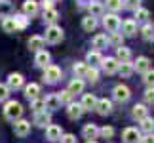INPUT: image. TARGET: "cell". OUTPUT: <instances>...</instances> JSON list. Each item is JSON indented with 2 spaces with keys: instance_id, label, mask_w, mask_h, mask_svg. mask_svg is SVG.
<instances>
[{
  "instance_id": "obj_1",
  "label": "cell",
  "mask_w": 154,
  "mask_h": 143,
  "mask_svg": "<svg viewBox=\"0 0 154 143\" xmlns=\"http://www.w3.org/2000/svg\"><path fill=\"white\" fill-rule=\"evenodd\" d=\"M4 116L8 118V120H11V122L19 120L23 116V105L19 101H8V103L4 105Z\"/></svg>"
},
{
  "instance_id": "obj_2",
  "label": "cell",
  "mask_w": 154,
  "mask_h": 143,
  "mask_svg": "<svg viewBox=\"0 0 154 143\" xmlns=\"http://www.w3.org/2000/svg\"><path fill=\"white\" fill-rule=\"evenodd\" d=\"M63 29L59 27V25H48V29H46V42H50V44H57V42H61L63 40Z\"/></svg>"
},
{
  "instance_id": "obj_3",
  "label": "cell",
  "mask_w": 154,
  "mask_h": 143,
  "mask_svg": "<svg viewBox=\"0 0 154 143\" xmlns=\"http://www.w3.org/2000/svg\"><path fill=\"white\" fill-rule=\"evenodd\" d=\"M103 25H105V29L109 33H118L120 27H122V21H120V17L116 14H109V15L103 17Z\"/></svg>"
},
{
  "instance_id": "obj_4",
  "label": "cell",
  "mask_w": 154,
  "mask_h": 143,
  "mask_svg": "<svg viewBox=\"0 0 154 143\" xmlns=\"http://www.w3.org/2000/svg\"><path fill=\"white\" fill-rule=\"evenodd\" d=\"M61 78V69L55 67V65H48L44 69V82L48 84H55V82Z\"/></svg>"
},
{
  "instance_id": "obj_5",
  "label": "cell",
  "mask_w": 154,
  "mask_h": 143,
  "mask_svg": "<svg viewBox=\"0 0 154 143\" xmlns=\"http://www.w3.org/2000/svg\"><path fill=\"white\" fill-rule=\"evenodd\" d=\"M124 143H141V132L137 128H126L122 132Z\"/></svg>"
},
{
  "instance_id": "obj_6",
  "label": "cell",
  "mask_w": 154,
  "mask_h": 143,
  "mask_svg": "<svg viewBox=\"0 0 154 143\" xmlns=\"http://www.w3.org/2000/svg\"><path fill=\"white\" fill-rule=\"evenodd\" d=\"M112 95H114V99H116V101H120V103H126V101L131 97V92H129V88H128V86L118 84V86L114 88V92H112Z\"/></svg>"
},
{
  "instance_id": "obj_7",
  "label": "cell",
  "mask_w": 154,
  "mask_h": 143,
  "mask_svg": "<svg viewBox=\"0 0 154 143\" xmlns=\"http://www.w3.org/2000/svg\"><path fill=\"white\" fill-rule=\"evenodd\" d=\"M14 132H15V135H19V138H25V135H29V132H31V122H29V120H23V118L15 120Z\"/></svg>"
},
{
  "instance_id": "obj_8",
  "label": "cell",
  "mask_w": 154,
  "mask_h": 143,
  "mask_svg": "<svg viewBox=\"0 0 154 143\" xmlns=\"http://www.w3.org/2000/svg\"><path fill=\"white\" fill-rule=\"evenodd\" d=\"M101 67L106 75H114V73H118V69H120V63H118L116 57H106V59H103Z\"/></svg>"
},
{
  "instance_id": "obj_9",
  "label": "cell",
  "mask_w": 154,
  "mask_h": 143,
  "mask_svg": "<svg viewBox=\"0 0 154 143\" xmlns=\"http://www.w3.org/2000/svg\"><path fill=\"white\" fill-rule=\"evenodd\" d=\"M25 84V78H23V75H19V73H11L10 76H8V86L10 90H19V88Z\"/></svg>"
},
{
  "instance_id": "obj_10",
  "label": "cell",
  "mask_w": 154,
  "mask_h": 143,
  "mask_svg": "<svg viewBox=\"0 0 154 143\" xmlns=\"http://www.w3.org/2000/svg\"><path fill=\"white\" fill-rule=\"evenodd\" d=\"M61 135H63V132H61V128H59V126H55V124L46 126V138H48L50 141H59V139H61Z\"/></svg>"
},
{
  "instance_id": "obj_11",
  "label": "cell",
  "mask_w": 154,
  "mask_h": 143,
  "mask_svg": "<svg viewBox=\"0 0 154 143\" xmlns=\"http://www.w3.org/2000/svg\"><path fill=\"white\" fill-rule=\"evenodd\" d=\"M59 107H61V101H59L57 94H50L48 97L44 99V109H48V111H57Z\"/></svg>"
},
{
  "instance_id": "obj_12",
  "label": "cell",
  "mask_w": 154,
  "mask_h": 143,
  "mask_svg": "<svg viewBox=\"0 0 154 143\" xmlns=\"http://www.w3.org/2000/svg\"><path fill=\"white\" fill-rule=\"evenodd\" d=\"M82 109L84 111H91V109H95V105H97V97L93 94H84L82 95Z\"/></svg>"
},
{
  "instance_id": "obj_13",
  "label": "cell",
  "mask_w": 154,
  "mask_h": 143,
  "mask_svg": "<svg viewBox=\"0 0 154 143\" xmlns=\"http://www.w3.org/2000/svg\"><path fill=\"white\" fill-rule=\"evenodd\" d=\"M122 33H124V37H133V34L137 33V21L135 19H126L122 23Z\"/></svg>"
},
{
  "instance_id": "obj_14",
  "label": "cell",
  "mask_w": 154,
  "mask_h": 143,
  "mask_svg": "<svg viewBox=\"0 0 154 143\" xmlns=\"http://www.w3.org/2000/svg\"><path fill=\"white\" fill-rule=\"evenodd\" d=\"M50 53L46 52V50H40V52H36V56H34V63H36V67H48L50 65Z\"/></svg>"
},
{
  "instance_id": "obj_15",
  "label": "cell",
  "mask_w": 154,
  "mask_h": 143,
  "mask_svg": "<svg viewBox=\"0 0 154 143\" xmlns=\"http://www.w3.org/2000/svg\"><path fill=\"white\" fill-rule=\"evenodd\" d=\"M133 71H139V73H149L150 71V59L149 57H137V61L133 63Z\"/></svg>"
},
{
  "instance_id": "obj_16",
  "label": "cell",
  "mask_w": 154,
  "mask_h": 143,
  "mask_svg": "<svg viewBox=\"0 0 154 143\" xmlns=\"http://www.w3.org/2000/svg\"><path fill=\"white\" fill-rule=\"evenodd\" d=\"M36 11H38V2L36 0H25V2H23V14L27 17L36 15Z\"/></svg>"
},
{
  "instance_id": "obj_17",
  "label": "cell",
  "mask_w": 154,
  "mask_h": 143,
  "mask_svg": "<svg viewBox=\"0 0 154 143\" xmlns=\"http://www.w3.org/2000/svg\"><path fill=\"white\" fill-rule=\"evenodd\" d=\"M82 135H84V138L86 139H90V141H93V139H95L97 138V135H99V128L95 126V124H86V126H84V130H82Z\"/></svg>"
},
{
  "instance_id": "obj_18",
  "label": "cell",
  "mask_w": 154,
  "mask_h": 143,
  "mask_svg": "<svg viewBox=\"0 0 154 143\" xmlns=\"http://www.w3.org/2000/svg\"><path fill=\"white\" fill-rule=\"evenodd\" d=\"M88 11H90V15L91 17H101L103 15V11H105V6L101 4V2H95V0H93V2H90L88 4Z\"/></svg>"
},
{
  "instance_id": "obj_19",
  "label": "cell",
  "mask_w": 154,
  "mask_h": 143,
  "mask_svg": "<svg viewBox=\"0 0 154 143\" xmlns=\"http://www.w3.org/2000/svg\"><path fill=\"white\" fill-rule=\"evenodd\" d=\"M95 109H97V113L99 115H109V113L112 111V103H110V99H97V105H95Z\"/></svg>"
},
{
  "instance_id": "obj_20",
  "label": "cell",
  "mask_w": 154,
  "mask_h": 143,
  "mask_svg": "<svg viewBox=\"0 0 154 143\" xmlns=\"http://www.w3.org/2000/svg\"><path fill=\"white\" fill-rule=\"evenodd\" d=\"M86 61L91 65V67H95L97 69V65H101L103 63V56H101V52H97V50H93V52H88V56H86Z\"/></svg>"
},
{
  "instance_id": "obj_21",
  "label": "cell",
  "mask_w": 154,
  "mask_h": 143,
  "mask_svg": "<svg viewBox=\"0 0 154 143\" xmlns=\"http://www.w3.org/2000/svg\"><path fill=\"white\" fill-rule=\"evenodd\" d=\"M38 94H40V86L36 84V82H31V84H27V86H25V95H27V99H29V101L38 99Z\"/></svg>"
},
{
  "instance_id": "obj_22",
  "label": "cell",
  "mask_w": 154,
  "mask_h": 143,
  "mask_svg": "<svg viewBox=\"0 0 154 143\" xmlns=\"http://www.w3.org/2000/svg\"><path fill=\"white\" fill-rule=\"evenodd\" d=\"M116 59H118V63H128L129 59H131V52H129V48H126V46L116 48Z\"/></svg>"
},
{
  "instance_id": "obj_23",
  "label": "cell",
  "mask_w": 154,
  "mask_h": 143,
  "mask_svg": "<svg viewBox=\"0 0 154 143\" xmlns=\"http://www.w3.org/2000/svg\"><path fill=\"white\" fill-rule=\"evenodd\" d=\"M82 113H84V109H82V105H80V103H70V105H69V109H67V116H69V118H72V120H76V118H80V116H82Z\"/></svg>"
},
{
  "instance_id": "obj_24",
  "label": "cell",
  "mask_w": 154,
  "mask_h": 143,
  "mask_svg": "<svg viewBox=\"0 0 154 143\" xmlns=\"http://www.w3.org/2000/svg\"><path fill=\"white\" fill-rule=\"evenodd\" d=\"M67 90L72 94V95L74 94H82V90H84V80H82V78H72Z\"/></svg>"
},
{
  "instance_id": "obj_25",
  "label": "cell",
  "mask_w": 154,
  "mask_h": 143,
  "mask_svg": "<svg viewBox=\"0 0 154 143\" xmlns=\"http://www.w3.org/2000/svg\"><path fill=\"white\" fill-rule=\"evenodd\" d=\"M44 37H31L29 38V48H31L32 52H40L44 48Z\"/></svg>"
},
{
  "instance_id": "obj_26",
  "label": "cell",
  "mask_w": 154,
  "mask_h": 143,
  "mask_svg": "<svg viewBox=\"0 0 154 143\" xmlns=\"http://www.w3.org/2000/svg\"><path fill=\"white\" fill-rule=\"evenodd\" d=\"M131 115H133V118H137V120H145V118L149 116V109H146L145 105H135Z\"/></svg>"
},
{
  "instance_id": "obj_27",
  "label": "cell",
  "mask_w": 154,
  "mask_h": 143,
  "mask_svg": "<svg viewBox=\"0 0 154 143\" xmlns=\"http://www.w3.org/2000/svg\"><path fill=\"white\" fill-rule=\"evenodd\" d=\"M82 27H84V31H88V33L95 31V29H97V19L91 17V15H88V17L82 19Z\"/></svg>"
},
{
  "instance_id": "obj_28",
  "label": "cell",
  "mask_w": 154,
  "mask_h": 143,
  "mask_svg": "<svg viewBox=\"0 0 154 143\" xmlns=\"http://www.w3.org/2000/svg\"><path fill=\"white\" fill-rule=\"evenodd\" d=\"M50 113H46V111H42V113H36L34 115V124L36 126H46V124H50Z\"/></svg>"
},
{
  "instance_id": "obj_29",
  "label": "cell",
  "mask_w": 154,
  "mask_h": 143,
  "mask_svg": "<svg viewBox=\"0 0 154 143\" xmlns=\"http://www.w3.org/2000/svg\"><path fill=\"white\" fill-rule=\"evenodd\" d=\"M59 19V11L53 8V10H46L44 11V21L48 23V25H55V21Z\"/></svg>"
},
{
  "instance_id": "obj_30",
  "label": "cell",
  "mask_w": 154,
  "mask_h": 143,
  "mask_svg": "<svg viewBox=\"0 0 154 143\" xmlns=\"http://www.w3.org/2000/svg\"><path fill=\"white\" fill-rule=\"evenodd\" d=\"M2 29H4V33H15L17 31L14 15H11V17H4V19H2Z\"/></svg>"
},
{
  "instance_id": "obj_31",
  "label": "cell",
  "mask_w": 154,
  "mask_h": 143,
  "mask_svg": "<svg viewBox=\"0 0 154 143\" xmlns=\"http://www.w3.org/2000/svg\"><path fill=\"white\" fill-rule=\"evenodd\" d=\"M118 73L122 75V78H129V76L133 75V63H120V69H118Z\"/></svg>"
},
{
  "instance_id": "obj_32",
  "label": "cell",
  "mask_w": 154,
  "mask_h": 143,
  "mask_svg": "<svg viewBox=\"0 0 154 143\" xmlns=\"http://www.w3.org/2000/svg\"><path fill=\"white\" fill-rule=\"evenodd\" d=\"M106 44H109L106 34H97V37H93V48H97V52L103 50V48H106Z\"/></svg>"
},
{
  "instance_id": "obj_33",
  "label": "cell",
  "mask_w": 154,
  "mask_h": 143,
  "mask_svg": "<svg viewBox=\"0 0 154 143\" xmlns=\"http://www.w3.org/2000/svg\"><path fill=\"white\" fill-rule=\"evenodd\" d=\"M74 75H76V78H86V73H88V63H74Z\"/></svg>"
},
{
  "instance_id": "obj_34",
  "label": "cell",
  "mask_w": 154,
  "mask_h": 143,
  "mask_svg": "<svg viewBox=\"0 0 154 143\" xmlns=\"http://www.w3.org/2000/svg\"><path fill=\"white\" fill-rule=\"evenodd\" d=\"M14 21H15V27L17 29H27V25H29V17L25 14H15L14 15Z\"/></svg>"
},
{
  "instance_id": "obj_35",
  "label": "cell",
  "mask_w": 154,
  "mask_h": 143,
  "mask_svg": "<svg viewBox=\"0 0 154 143\" xmlns=\"http://www.w3.org/2000/svg\"><path fill=\"white\" fill-rule=\"evenodd\" d=\"M141 34H143V38L149 40V42L154 40V25H152V23H146V25L141 29Z\"/></svg>"
},
{
  "instance_id": "obj_36",
  "label": "cell",
  "mask_w": 154,
  "mask_h": 143,
  "mask_svg": "<svg viewBox=\"0 0 154 143\" xmlns=\"http://www.w3.org/2000/svg\"><path fill=\"white\" fill-rule=\"evenodd\" d=\"M109 44H112V46H116V48H120V46H124V34H122V33H110Z\"/></svg>"
},
{
  "instance_id": "obj_37",
  "label": "cell",
  "mask_w": 154,
  "mask_h": 143,
  "mask_svg": "<svg viewBox=\"0 0 154 143\" xmlns=\"http://www.w3.org/2000/svg\"><path fill=\"white\" fill-rule=\"evenodd\" d=\"M141 130H143V132H146V134H152V132H154V118L146 116L145 120H141Z\"/></svg>"
},
{
  "instance_id": "obj_38",
  "label": "cell",
  "mask_w": 154,
  "mask_h": 143,
  "mask_svg": "<svg viewBox=\"0 0 154 143\" xmlns=\"http://www.w3.org/2000/svg\"><path fill=\"white\" fill-rule=\"evenodd\" d=\"M10 11H11V4L8 2V0H4V2H0V17H11L10 15Z\"/></svg>"
},
{
  "instance_id": "obj_39",
  "label": "cell",
  "mask_w": 154,
  "mask_h": 143,
  "mask_svg": "<svg viewBox=\"0 0 154 143\" xmlns=\"http://www.w3.org/2000/svg\"><path fill=\"white\" fill-rule=\"evenodd\" d=\"M106 8H109L112 14H116L118 10L124 8V4H122V0H106Z\"/></svg>"
},
{
  "instance_id": "obj_40",
  "label": "cell",
  "mask_w": 154,
  "mask_h": 143,
  "mask_svg": "<svg viewBox=\"0 0 154 143\" xmlns=\"http://www.w3.org/2000/svg\"><path fill=\"white\" fill-rule=\"evenodd\" d=\"M122 4L126 10H133V11H137L141 8V0H122Z\"/></svg>"
},
{
  "instance_id": "obj_41",
  "label": "cell",
  "mask_w": 154,
  "mask_h": 143,
  "mask_svg": "<svg viewBox=\"0 0 154 143\" xmlns=\"http://www.w3.org/2000/svg\"><path fill=\"white\" fill-rule=\"evenodd\" d=\"M57 97H59V101H61V103H67V105L72 103V94H70L69 90L59 92V94H57Z\"/></svg>"
},
{
  "instance_id": "obj_42",
  "label": "cell",
  "mask_w": 154,
  "mask_h": 143,
  "mask_svg": "<svg viewBox=\"0 0 154 143\" xmlns=\"http://www.w3.org/2000/svg\"><path fill=\"white\" fill-rule=\"evenodd\" d=\"M31 109H32L34 115H36V113L46 111V109H44V99H32V101H31Z\"/></svg>"
},
{
  "instance_id": "obj_43",
  "label": "cell",
  "mask_w": 154,
  "mask_h": 143,
  "mask_svg": "<svg viewBox=\"0 0 154 143\" xmlns=\"http://www.w3.org/2000/svg\"><path fill=\"white\" fill-rule=\"evenodd\" d=\"M99 135L105 139H110L112 135H114V128L112 126H103V128H99Z\"/></svg>"
},
{
  "instance_id": "obj_44",
  "label": "cell",
  "mask_w": 154,
  "mask_h": 143,
  "mask_svg": "<svg viewBox=\"0 0 154 143\" xmlns=\"http://www.w3.org/2000/svg\"><path fill=\"white\" fill-rule=\"evenodd\" d=\"M86 78L90 82H97L99 80V71L95 67H88V73H86Z\"/></svg>"
},
{
  "instance_id": "obj_45",
  "label": "cell",
  "mask_w": 154,
  "mask_h": 143,
  "mask_svg": "<svg viewBox=\"0 0 154 143\" xmlns=\"http://www.w3.org/2000/svg\"><path fill=\"white\" fill-rule=\"evenodd\" d=\"M135 17H137V21H146V19H149V10L139 8L137 11H135Z\"/></svg>"
},
{
  "instance_id": "obj_46",
  "label": "cell",
  "mask_w": 154,
  "mask_h": 143,
  "mask_svg": "<svg viewBox=\"0 0 154 143\" xmlns=\"http://www.w3.org/2000/svg\"><path fill=\"white\" fill-rule=\"evenodd\" d=\"M143 80H145V84L149 86V88H154V71L152 69L149 71V73H145V78Z\"/></svg>"
},
{
  "instance_id": "obj_47",
  "label": "cell",
  "mask_w": 154,
  "mask_h": 143,
  "mask_svg": "<svg viewBox=\"0 0 154 143\" xmlns=\"http://www.w3.org/2000/svg\"><path fill=\"white\" fill-rule=\"evenodd\" d=\"M8 95H10V88L6 84H0V101H6Z\"/></svg>"
},
{
  "instance_id": "obj_48",
  "label": "cell",
  "mask_w": 154,
  "mask_h": 143,
  "mask_svg": "<svg viewBox=\"0 0 154 143\" xmlns=\"http://www.w3.org/2000/svg\"><path fill=\"white\" fill-rule=\"evenodd\" d=\"M145 101H146V103H154V88H146V92H145Z\"/></svg>"
},
{
  "instance_id": "obj_49",
  "label": "cell",
  "mask_w": 154,
  "mask_h": 143,
  "mask_svg": "<svg viewBox=\"0 0 154 143\" xmlns=\"http://www.w3.org/2000/svg\"><path fill=\"white\" fill-rule=\"evenodd\" d=\"M59 141H61V143H76V138H74L72 134H63Z\"/></svg>"
},
{
  "instance_id": "obj_50",
  "label": "cell",
  "mask_w": 154,
  "mask_h": 143,
  "mask_svg": "<svg viewBox=\"0 0 154 143\" xmlns=\"http://www.w3.org/2000/svg\"><path fill=\"white\" fill-rule=\"evenodd\" d=\"M42 8L46 10H53V0H42Z\"/></svg>"
},
{
  "instance_id": "obj_51",
  "label": "cell",
  "mask_w": 154,
  "mask_h": 143,
  "mask_svg": "<svg viewBox=\"0 0 154 143\" xmlns=\"http://www.w3.org/2000/svg\"><path fill=\"white\" fill-rule=\"evenodd\" d=\"M141 143H154V134H146L145 138H141Z\"/></svg>"
},
{
  "instance_id": "obj_52",
  "label": "cell",
  "mask_w": 154,
  "mask_h": 143,
  "mask_svg": "<svg viewBox=\"0 0 154 143\" xmlns=\"http://www.w3.org/2000/svg\"><path fill=\"white\" fill-rule=\"evenodd\" d=\"M78 2H80V6H88L90 2H93V0H78Z\"/></svg>"
},
{
  "instance_id": "obj_53",
  "label": "cell",
  "mask_w": 154,
  "mask_h": 143,
  "mask_svg": "<svg viewBox=\"0 0 154 143\" xmlns=\"http://www.w3.org/2000/svg\"><path fill=\"white\" fill-rule=\"evenodd\" d=\"M88 143H95V141H88Z\"/></svg>"
},
{
  "instance_id": "obj_54",
  "label": "cell",
  "mask_w": 154,
  "mask_h": 143,
  "mask_svg": "<svg viewBox=\"0 0 154 143\" xmlns=\"http://www.w3.org/2000/svg\"><path fill=\"white\" fill-rule=\"evenodd\" d=\"M0 2H4V0H0Z\"/></svg>"
}]
</instances>
